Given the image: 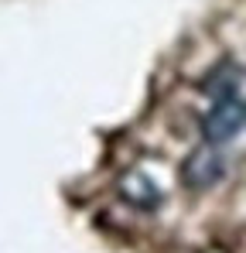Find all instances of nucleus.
<instances>
[{
    "label": "nucleus",
    "mask_w": 246,
    "mask_h": 253,
    "mask_svg": "<svg viewBox=\"0 0 246 253\" xmlns=\"http://www.w3.org/2000/svg\"><path fill=\"white\" fill-rule=\"evenodd\" d=\"M243 126H246V103L236 99V96H226V99H215V106L205 113L202 137L208 144H226V140H233Z\"/></svg>",
    "instance_id": "nucleus-1"
},
{
    "label": "nucleus",
    "mask_w": 246,
    "mask_h": 253,
    "mask_svg": "<svg viewBox=\"0 0 246 253\" xmlns=\"http://www.w3.org/2000/svg\"><path fill=\"white\" fill-rule=\"evenodd\" d=\"M222 174H226V161L215 154L212 144H205V147H195L185 158V165H181V185L192 188V192H205V188L219 185Z\"/></svg>",
    "instance_id": "nucleus-2"
},
{
    "label": "nucleus",
    "mask_w": 246,
    "mask_h": 253,
    "mask_svg": "<svg viewBox=\"0 0 246 253\" xmlns=\"http://www.w3.org/2000/svg\"><path fill=\"white\" fill-rule=\"evenodd\" d=\"M240 85V69L233 65V62H222L215 72H208V79H205V92L208 96H215V99H226V96H233V89Z\"/></svg>",
    "instance_id": "nucleus-3"
},
{
    "label": "nucleus",
    "mask_w": 246,
    "mask_h": 253,
    "mask_svg": "<svg viewBox=\"0 0 246 253\" xmlns=\"http://www.w3.org/2000/svg\"><path fill=\"white\" fill-rule=\"evenodd\" d=\"M123 199H130L133 206H140V209H154L158 202H161V192L144 178V174H130V178H123Z\"/></svg>",
    "instance_id": "nucleus-4"
}]
</instances>
